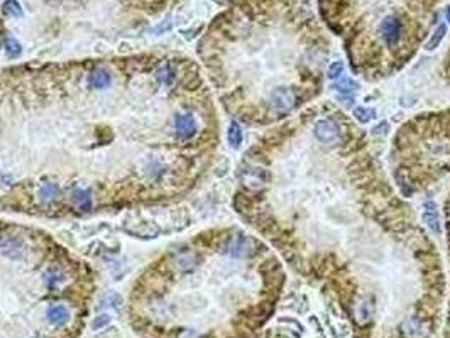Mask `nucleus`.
I'll return each mask as SVG.
<instances>
[{
	"label": "nucleus",
	"instance_id": "obj_21",
	"mask_svg": "<svg viewBox=\"0 0 450 338\" xmlns=\"http://www.w3.org/2000/svg\"><path fill=\"white\" fill-rule=\"evenodd\" d=\"M445 32H447V29H445V26H438V29L435 31V34L434 36H432V39L428 41V44H426V49L428 51H434L435 48L438 44H440V41L443 39V36H445Z\"/></svg>",
	"mask_w": 450,
	"mask_h": 338
},
{
	"label": "nucleus",
	"instance_id": "obj_26",
	"mask_svg": "<svg viewBox=\"0 0 450 338\" xmlns=\"http://www.w3.org/2000/svg\"><path fill=\"white\" fill-rule=\"evenodd\" d=\"M445 14H447V19H448V22H450V7H447Z\"/></svg>",
	"mask_w": 450,
	"mask_h": 338
},
{
	"label": "nucleus",
	"instance_id": "obj_10",
	"mask_svg": "<svg viewBox=\"0 0 450 338\" xmlns=\"http://www.w3.org/2000/svg\"><path fill=\"white\" fill-rule=\"evenodd\" d=\"M251 243L252 240L247 237H234L227 246V254L234 255V257H244V255L249 254L247 250H249Z\"/></svg>",
	"mask_w": 450,
	"mask_h": 338
},
{
	"label": "nucleus",
	"instance_id": "obj_9",
	"mask_svg": "<svg viewBox=\"0 0 450 338\" xmlns=\"http://www.w3.org/2000/svg\"><path fill=\"white\" fill-rule=\"evenodd\" d=\"M46 318H48V322L51 325L61 326L63 323L68 322L70 311H68L66 306H63V305H51L48 310H46Z\"/></svg>",
	"mask_w": 450,
	"mask_h": 338
},
{
	"label": "nucleus",
	"instance_id": "obj_1",
	"mask_svg": "<svg viewBox=\"0 0 450 338\" xmlns=\"http://www.w3.org/2000/svg\"><path fill=\"white\" fill-rule=\"evenodd\" d=\"M26 252V243L21 237L0 234V255L9 259H21Z\"/></svg>",
	"mask_w": 450,
	"mask_h": 338
},
{
	"label": "nucleus",
	"instance_id": "obj_7",
	"mask_svg": "<svg viewBox=\"0 0 450 338\" xmlns=\"http://www.w3.org/2000/svg\"><path fill=\"white\" fill-rule=\"evenodd\" d=\"M401 335L405 338H425L426 325L418 318H408L401 325Z\"/></svg>",
	"mask_w": 450,
	"mask_h": 338
},
{
	"label": "nucleus",
	"instance_id": "obj_12",
	"mask_svg": "<svg viewBox=\"0 0 450 338\" xmlns=\"http://www.w3.org/2000/svg\"><path fill=\"white\" fill-rule=\"evenodd\" d=\"M198 257L193 252H181L176 255V264L181 271H192L197 267Z\"/></svg>",
	"mask_w": 450,
	"mask_h": 338
},
{
	"label": "nucleus",
	"instance_id": "obj_22",
	"mask_svg": "<svg viewBox=\"0 0 450 338\" xmlns=\"http://www.w3.org/2000/svg\"><path fill=\"white\" fill-rule=\"evenodd\" d=\"M102 303H107L105 306H110V308H119L122 305V296L117 294L115 291H108V293L102 298Z\"/></svg>",
	"mask_w": 450,
	"mask_h": 338
},
{
	"label": "nucleus",
	"instance_id": "obj_6",
	"mask_svg": "<svg viewBox=\"0 0 450 338\" xmlns=\"http://www.w3.org/2000/svg\"><path fill=\"white\" fill-rule=\"evenodd\" d=\"M313 132L315 137L322 142H333L339 139V127L332 120H318Z\"/></svg>",
	"mask_w": 450,
	"mask_h": 338
},
{
	"label": "nucleus",
	"instance_id": "obj_19",
	"mask_svg": "<svg viewBox=\"0 0 450 338\" xmlns=\"http://www.w3.org/2000/svg\"><path fill=\"white\" fill-rule=\"evenodd\" d=\"M61 281H63V274L60 269H56V267H51V269L44 272V283L48 284L49 288H54L56 284Z\"/></svg>",
	"mask_w": 450,
	"mask_h": 338
},
{
	"label": "nucleus",
	"instance_id": "obj_13",
	"mask_svg": "<svg viewBox=\"0 0 450 338\" xmlns=\"http://www.w3.org/2000/svg\"><path fill=\"white\" fill-rule=\"evenodd\" d=\"M73 203L83 212H88L91 206V198L88 190H74L73 191Z\"/></svg>",
	"mask_w": 450,
	"mask_h": 338
},
{
	"label": "nucleus",
	"instance_id": "obj_18",
	"mask_svg": "<svg viewBox=\"0 0 450 338\" xmlns=\"http://www.w3.org/2000/svg\"><path fill=\"white\" fill-rule=\"evenodd\" d=\"M357 86H359V85H357L354 80H350L349 77H342V78H340V81H337V83L333 85V88H337L339 91H342V93H345V95H349V93L357 90Z\"/></svg>",
	"mask_w": 450,
	"mask_h": 338
},
{
	"label": "nucleus",
	"instance_id": "obj_27",
	"mask_svg": "<svg viewBox=\"0 0 450 338\" xmlns=\"http://www.w3.org/2000/svg\"><path fill=\"white\" fill-rule=\"evenodd\" d=\"M34 338H41V336H34Z\"/></svg>",
	"mask_w": 450,
	"mask_h": 338
},
{
	"label": "nucleus",
	"instance_id": "obj_15",
	"mask_svg": "<svg viewBox=\"0 0 450 338\" xmlns=\"http://www.w3.org/2000/svg\"><path fill=\"white\" fill-rule=\"evenodd\" d=\"M2 10H4L5 15L12 17V19H21L22 14H24V12H22L21 4L17 2V0H5L4 5H2Z\"/></svg>",
	"mask_w": 450,
	"mask_h": 338
},
{
	"label": "nucleus",
	"instance_id": "obj_11",
	"mask_svg": "<svg viewBox=\"0 0 450 338\" xmlns=\"http://www.w3.org/2000/svg\"><path fill=\"white\" fill-rule=\"evenodd\" d=\"M112 81V77L110 73L107 71V69L103 68H99V69H93L88 78V83L91 88H97V90H102V88H107L108 85H110Z\"/></svg>",
	"mask_w": 450,
	"mask_h": 338
},
{
	"label": "nucleus",
	"instance_id": "obj_17",
	"mask_svg": "<svg viewBox=\"0 0 450 338\" xmlns=\"http://www.w3.org/2000/svg\"><path fill=\"white\" fill-rule=\"evenodd\" d=\"M154 78H156V81H158L159 85H170L173 81V69H171V66L170 65H163L161 68H158Z\"/></svg>",
	"mask_w": 450,
	"mask_h": 338
},
{
	"label": "nucleus",
	"instance_id": "obj_4",
	"mask_svg": "<svg viewBox=\"0 0 450 338\" xmlns=\"http://www.w3.org/2000/svg\"><path fill=\"white\" fill-rule=\"evenodd\" d=\"M124 230L129 235L139 237V238H156L159 235V229L151 221H137V223H124Z\"/></svg>",
	"mask_w": 450,
	"mask_h": 338
},
{
	"label": "nucleus",
	"instance_id": "obj_5",
	"mask_svg": "<svg viewBox=\"0 0 450 338\" xmlns=\"http://www.w3.org/2000/svg\"><path fill=\"white\" fill-rule=\"evenodd\" d=\"M175 130L183 139L192 137L197 132V120L192 114H178L175 115Z\"/></svg>",
	"mask_w": 450,
	"mask_h": 338
},
{
	"label": "nucleus",
	"instance_id": "obj_14",
	"mask_svg": "<svg viewBox=\"0 0 450 338\" xmlns=\"http://www.w3.org/2000/svg\"><path fill=\"white\" fill-rule=\"evenodd\" d=\"M60 195V186H58L56 183H43L41 188H39V198H41L43 201H51L54 200V198Z\"/></svg>",
	"mask_w": 450,
	"mask_h": 338
},
{
	"label": "nucleus",
	"instance_id": "obj_23",
	"mask_svg": "<svg viewBox=\"0 0 450 338\" xmlns=\"http://www.w3.org/2000/svg\"><path fill=\"white\" fill-rule=\"evenodd\" d=\"M374 114H376L374 110H367V108H362V107H357L354 110L355 119L359 120V122H362V124H367V122L374 117Z\"/></svg>",
	"mask_w": 450,
	"mask_h": 338
},
{
	"label": "nucleus",
	"instance_id": "obj_8",
	"mask_svg": "<svg viewBox=\"0 0 450 338\" xmlns=\"http://www.w3.org/2000/svg\"><path fill=\"white\" fill-rule=\"evenodd\" d=\"M423 220L434 234H440L442 232L440 220H438V210L434 201H426L423 205Z\"/></svg>",
	"mask_w": 450,
	"mask_h": 338
},
{
	"label": "nucleus",
	"instance_id": "obj_3",
	"mask_svg": "<svg viewBox=\"0 0 450 338\" xmlns=\"http://www.w3.org/2000/svg\"><path fill=\"white\" fill-rule=\"evenodd\" d=\"M381 34H383L384 43L388 46H395L398 44L401 36V22L396 19V17H386L381 22Z\"/></svg>",
	"mask_w": 450,
	"mask_h": 338
},
{
	"label": "nucleus",
	"instance_id": "obj_20",
	"mask_svg": "<svg viewBox=\"0 0 450 338\" xmlns=\"http://www.w3.org/2000/svg\"><path fill=\"white\" fill-rule=\"evenodd\" d=\"M21 52H22V46L19 41L14 37H9L5 41V54L9 58H19Z\"/></svg>",
	"mask_w": 450,
	"mask_h": 338
},
{
	"label": "nucleus",
	"instance_id": "obj_16",
	"mask_svg": "<svg viewBox=\"0 0 450 338\" xmlns=\"http://www.w3.org/2000/svg\"><path fill=\"white\" fill-rule=\"evenodd\" d=\"M227 139H229V144L232 147H239L240 142H242V129L237 122H232L227 130Z\"/></svg>",
	"mask_w": 450,
	"mask_h": 338
},
{
	"label": "nucleus",
	"instance_id": "obj_2",
	"mask_svg": "<svg viewBox=\"0 0 450 338\" xmlns=\"http://www.w3.org/2000/svg\"><path fill=\"white\" fill-rule=\"evenodd\" d=\"M271 102H273V107L278 110V112L285 114L296 105V95L295 91L290 88H278L271 95Z\"/></svg>",
	"mask_w": 450,
	"mask_h": 338
},
{
	"label": "nucleus",
	"instance_id": "obj_25",
	"mask_svg": "<svg viewBox=\"0 0 450 338\" xmlns=\"http://www.w3.org/2000/svg\"><path fill=\"white\" fill-rule=\"evenodd\" d=\"M342 71H344V65L342 63H333V65L328 68V78L330 80H335V78H339L340 74H342Z\"/></svg>",
	"mask_w": 450,
	"mask_h": 338
},
{
	"label": "nucleus",
	"instance_id": "obj_24",
	"mask_svg": "<svg viewBox=\"0 0 450 338\" xmlns=\"http://www.w3.org/2000/svg\"><path fill=\"white\" fill-rule=\"evenodd\" d=\"M112 322V316H108V314H99L97 318H93V322H91V330H102L105 328V326Z\"/></svg>",
	"mask_w": 450,
	"mask_h": 338
}]
</instances>
